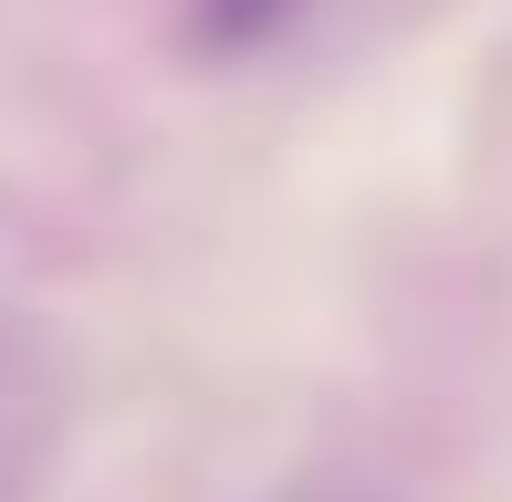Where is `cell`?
<instances>
[{"instance_id": "6da1fadb", "label": "cell", "mask_w": 512, "mask_h": 502, "mask_svg": "<svg viewBox=\"0 0 512 502\" xmlns=\"http://www.w3.org/2000/svg\"><path fill=\"white\" fill-rule=\"evenodd\" d=\"M304 0H189V42L199 53H262Z\"/></svg>"}]
</instances>
